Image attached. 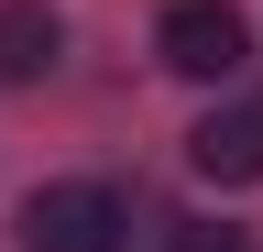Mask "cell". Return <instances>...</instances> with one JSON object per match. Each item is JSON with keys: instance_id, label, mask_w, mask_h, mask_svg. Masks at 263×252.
<instances>
[{"instance_id": "cell-3", "label": "cell", "mask_w": 263, "mask_h": 252, "mask_svg": "<svg viewBox=\"0 0 263 252\" xmlns=\"http://www.w3.org/2000/svg\"><path fill=\"white\" fill-rule=\"evenodd\" d=\"M186 165L209 186H263V110H209L186 132Z\"/></svg>"}, {"instance_id": "cell-1", "label": "cell", "mask_w": 263, "mask_h": 252, "mask_svg": "<svg viewBox=\"0 0 263 252\" xmlns=\"http://www.w3.org/2000/svg\"><path fill=\"white\" fill-rule=\"evenodd\" d=\"M154 55L176 77H197V88H219V77H241V55H252V33H241V11L230 0H176V11L154 22Z\"/></svg>"}, {"instance_id": "cell-2", "label": "cell", "mask_w": 263, "mask_h": 252, "mask_svg": "<svg viewBox=\"0 0 263 252\" xmlns=\"http://www.w3.org/2000/svg\"><path fill=\"white\" fill-rule=\"evenodd\" d=\"M121 198H110V186H44V198H33L22 208V252H121Z\"/></svg>"}, {"instance_id": "cell-5", "label": "cell", "mask_w": 263, "mask_h": 252, "mask_svg": "<svg viewBox=\"0 0 263 252\" xmlns=\"http://www.w3.org/2000/svg\"><path fill=\"white\" fill-rule=\"evenodd\" d=\"M176 252H263V241H252V230H219V219H186Z\"/></svg>"}, {"instance_id": "cell-4", "label": "cell", "mask_w": 263, "mask_h": 252, "mask_svg": "<svg viewBox=\"0 0 263 252\" xmlns=\"http://www.w3.org/2000/svg\"><path fill=\"white\" fill-rule=\"evenodd\" d=\"M55 55H66V33H55L44 0H0V88H33Z\"/></svg>"}]
</instances>
